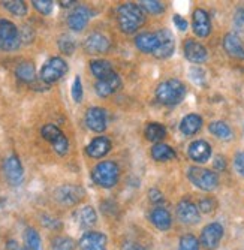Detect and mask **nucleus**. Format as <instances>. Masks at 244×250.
I'll use <instances>...</instances> for the list:
<instances>
[{"label": "nucleus", "instance_id": "nucleus-31", "mask_svg": "<svg viewBox=\"0 0 244 250\" xmlns=\"http://www.w3.org/2000/svg\"><path fill=\"white\" fill-rule=\"evenodd\" d=\"M208 129L213 135H216L220 140H231L232 138V130L225 122H213Z\"/></svg>", "mask_w": 244, "mask_h": 250}, {"label": "nucleus", "instance_id": "nucleus-9", "mask_svg": "<svg viewBox=\"0 0 244 250\" xmlns=\"http://www.w3.org/2000/svg\"><path fill=\"white\" fill-rule=\"evenodd\" d=\"M84 196V192L81 188L74 185H64L56 190V199L63 204V206H74V204L80 202Z\"/></svg>", "mask_w": 244, "mask_h": 250}, {"label": "nucleus", "instance_id": "nucleus-46", "mask_svg": "<svg viewBox=\"0 0 244 250\" xmlns=\"http://www.w3.org/2000/svg\"><path fill=\"white\" fill-rule=\"evenodd\" d=\"M122 250H145L141 244L135 243V241H126L122 246Z\"/></svg>", "mask_w": 244, "mask_h": 250}, {"label": "nucleus", "instance_id": "nucleus-15", "mask_svg": "<svg viewBox=\"0 0 244 250\" xmlns=\"http://www.w3.org/2000/svg\"><path fill=\"white\" fill-rule=\"evenodd\" d=\"M189 157L198 164H205L211 157V147L207 141L198 140L189 146Z\"/></svg>", "mask_w": 244, "mask_h": 250}, {"label": "nucleus", "instance_id": "nucleus-3", "mask_svg": "<svg viewBox=\"0 0 244 250\" xmlns=\"http://www.w3.org/2000/svg\"><path fill=\"white\" fill-rule=\"evenodd\" d=\"M92 178L101 188H113L119 181V167L114 162H101L93 168Z\"/></svg>", "mask_w": 244, "mask_h": 250}, {"label": "nucleus", "instance_id": "nucleus-7", "mask_svg": "<svg viewBox=\"0 0 244 250\" xmlns=\"http://www.w3.org/2000/svg\"><path fill=\"white\" fill-rule=\"evenodd\" d=\"M222 237H224V226L220 223H210L201 232V244L207 249V250H214Z\"/></svg>", "mask_w": 244, "mask_h": 250}, {"label": "nucleus", "instance_id": "nucleus-13", "mask_svg": "<svg viewBox=\"0 0 244 250\" xmlns=\"http://www.w3.org/2000/svg\"><path fill=\"white\" fill-rule=\"evenodd\" d=\"M192 26H193V32H195L196 36H199V38L208 36L210 32H211V21H210V17H208L207 11L196 9L193 12Z\"/></svg>", "mask_w": 244, "mask_h": 250}, {"label": "nucleus", "instance_id": "nucleus-49", "mask_svg": "<svg viewBox=\"0 0 244 250\" xmlns=\"http://www.w3.org/2000/svg\"><path fill=\"white\" fill-rule=\"evenodd\" d=\"M60 5H61L63 8H69V6L75 5V2H63V0H61V2H60Z\"/></svg>", "mask_w": 244, "mask_h": 250}, {"label": "nucleus", "instance_id": "nucleus-45", "mask_svg": "<svg viewBox=\"0 0 244 250\" xmlns=\"http://www.w3.org/2000/svg\"><path fill=\"white\" fill-rule=\"evenodd\" d=\"M148 195H150V201L156 202V204H159V202L163 201V195H162L158 189H151V190L148 192Z\"/></svg>", "mask_w": 244, "mask_h": 250}, {"label": "nucleus", "instance_id": "nucleus-11", "mask_svg": "<svg viewBox=\"0 0 244 250\" xmlns=\"http://www.w3.org/2000/svg\"><path fill=\"white\" fill-rule=\"evenodd\" d=\"M84 50L88 54H102L109 50V39L102 33H92L84 41Z\"/></svg>", "mask_w": 244, "mask_h": 250}, {"label": "nucleus", "instance_id": "nucleus-32", "mask_svg": "<svg viewBox=\"0 0 244 250\" xmlns=\"http://www.w3.org/2000/svg\"><path fill=\"white\" fill-rule=\"evenodd\" d=\"M2 5L5 9L17 17H24L27 14V5L23 0H6V2H2Z\"/></svg>", "mask_w": 244, "mask_h": 250}, {"label": "nucleus", "instance_id": "nucleus-17", "mask_svg": "<svg viewBox=\"0 0 244 250\" xmlns=\"http://www.w3.org/2000/svg\"><path fill=\"white\" fill-rule=\"evenodd\" d=\"M120 84H122L120 77L114 72V74H111L109 77H106L103 80H98L95 88H96V93L101 98H106L109 95L116 93L119 90V87H120Z\"/></svg>", "mask_w": 244, "mask_h": 250}, {"label": "nucleus", "instance_id": "nucleus-33", "mask_svg": "<svg viewBox=\"0 0 244 250\" xmlns=\"http://www.w3.org/2000/svg\"><path fill=\"white\" fill-rule=\"evenodd\" d=\"M24 250H41V237L33 228H29L24 234Z\"/></svg>", "mask_w": 244, "mask_h": 250}, {"label": "nucleus", "instance_id": "nucleus-18", "mask_svg": "<svg viewBox=\"0 0 244 250\" xmlns=\"http://www.w3.org/2000/svg\"><path fill=\"white\" fill-rule=\"evenodd\" d=\"M92 17V12L88 11L85 6H78L68 18V26L75 30V32H81L85 26H87V22L88 20H90Z\"/></svg>", "mask_w": 244, "mask_h": 250}, {"label": "nucleus", "instance_id": "nucleus-4", "mask_svg": "<svg viewBox=\"0 0 244 250\" xmlns=\"http://www.w3.org/2000/svg\"><path fill=\"white\" fill-rule=\"evenodd\" d=\"M187 177L196 188H199L201 190H205V192L214 190L219 185V178H217L216 172H213L210 169L192 167L187 171Z\"/></svg>", "mask_w": 244, "mask_h": 250}, {"label": "nucleus", "instance_id": "nucleus-37", "mask_svg": "<svg viewBox=\"0 0 244 250\" xmlns=\"http://www.w3.org/2000/svg\"><path fill=\"white\" fill-rule=\"evenodd\" d=\"M32 5L42 15H50L53 12V8H54V3L51 2V0H33Z\"/></svg>", "mask_w": 244, "mask_h": 250}, {"label": "nucleus", "instance_id": "nucleus-26", "mask_svg": "<svg viewBox=\"0 0 244 250\" xmlns=\"http://www.w3.org/2000/svg\"><path fill=\"white\" fill-rule=\"evenodd\" d=\"M77 220L81 226H84V228H90V226H93L98 220V214L95 211L93 207L90 206H85L82 208L78 210L77 213Z\"/></svg>", "mask_w": 244, "mask_h": 250}, {"label": "nucleus", "instance_id": "nucleus-38", "mask_svg": "<svg viewBox=\"0 0 244 250\" xmlns=\"http://www.w3.org/2000/svg\"><path fill=\"white\" fill-rule=\"evenodd\" d=\"M59 47H60V50H61L64 54H72L74 50H75V43H74V41H72L71 38L63 36V38L59 41Z\"/></svg>", "mask_w": 244, "mask_h": 250}, {"label": "nucleus", "instance_id": "nucleus-39", "mask_svg": "<svg viewBox=\"0 0 244 250\" xmlns=\"http://www.w3.org/2000/svg\"><path fill=\"white\" fill-rule=\"evenodd\" d=\"M72 98L75 102H81L82 101V84H81V78L75 77L74 84H72Z\"/></svg>", "mask_w": 244, "mask_h": 250}, {"label": "nucleus", "instance_id": "nucleus-28", "mask_svg": "<svg viewBox=\"0 0 244 250\" xmlns=\"http://www.w3.org/2000/svg\"><path fill=\"white\" fill-rule=\"evenodd\" d=\"M151 156L154 161H158V162H166L175 157V151L169 146L159 143L151 148Z\"/></svg>", "mask_w": 244, "mask_h": 250}, {"label": "nucleus", "instance_id": "nucleus-35", "mask_svg": "<svg viewBox=\"0 0 244 250\" xmlns=\"http://www.w3.org/2000/svg\"><path fill=\"white\" fill-rule=\"evenodd\" d=\"M179 250H199V241L196 237L187 234V235H183L182 240H180V247Z\"/></svg>", "mask_w": 244, "mask_h": 250}, {"label": "nucleus", "instance_id": "nucleus-16", "mask_svg": "<svg viewBox=\"0 0 244 250\" xmlns=\"http://www.w3.org/2000/svg\"><path fill=\"white\" fill-rule=\"evenodd\" d=\"M177 214H179V219L183 223H187V225H195V223L199 222V210H198V207L195 206L193 202L186 201V199L179 202V206H177Z\"/></svg>", "mask_w": 244, "mask_h": 250}, {"label": "nucleus", "instance_id": "nucleus-41", "mask_svg": "<svg viewBox=\"0 0 244 250\" xmlns=\"http://www.w3.org/2000/svg\"><path fill=\"white\" fill-rule=\"evenodd\" d=\"M190 80L196 84H204L205 81V72L201 67H192L190 69Z\"/></svg>", "mask_w": 244, "mask_h": 250}, {"label": "nucleus", "instance_id": "nucleus-50", "mask_svg": "<svg viewBox=\"0 0 244 250\" xmlns=\"http://www.w3.org/2000/svg\"><path fill=\"white\" fill-rule=\"evenodd\" d=\"M85 250H105V247H98V249H85Z\"/></svg>", "mask_w": 244, "mask_h": 250}, {"label": "nucleus", "instance_id": "nucleus-10", "mask_svg": "<svg viewBox=\"0 0 244 250\" xmlns=\"http://www.w3.org/2000/svg\"><path fill=\"white\" fill-rule=\"evenodd\" d=\"M85 125L93 132H103L106 129V112L99 106H93L85 112Z\"/></svg>", "mask_w": 244, "mask_h": 250}, {"label": "nucleus", "instance_id": "nucleus-27", "mask_svg": "<svg viewBox=\"0 0 244 250\" xmlns=\"http://www.w3.org/2000/svg\"><path fill=\"white\" fill-rule=\"evenodd\" d=\"M15 75L20 81L23 83H33L36 78V71H35V66L29 62H23L17 66L15 69Z\"/></svg>", "mask_w": 244, "mask_h": 250}, {"label": "nucleus", "instance_id": "nucleus-22", "mask_svg": "<svg viewBox=\"0 0 244 250\" xmlns=\"http://www.w3.org/2000/svg\"><path fill=\"white\" fill-rule=\"evenodd\" d=\"M150 220L151 223L156 226L158 229L161 231H166L169 229V226L172 223V219H171V214L168 210L162 208V207H158V208H154L150 214Z\"/></svg>", "mask_w": 244, "mask_h": 250}, {"label": "nucleus", "instance_id": "nucleus-5", "mask_svg": "<svg viewBox=\"0 0 244 250\" xmlns=\"http://www.w3.org/2000/svg\"><path fill=\"white\" fill-rule=\"evenodd\" d=\"M68 72V64L61 57H53L50 59L41 69V80L47 84H53L59 81L64 74Z\"/></svg>", "mask_w": 244, "mask_h": 250}, {"label": "nucleus", "instance_id": "nucleus-48", "mask_svg": "<svg viewBox=\"0 0 244 250\" xmlns=\"http://www.w3.org/2000/svg\"><path fill=\"white\" fill-rule=\"evenodd\" d=\"M214 165H216V168H219V169H224L225 168V161L222 159L220 156L216 159V162H214Z\"/></svg>", "mask_w": 244, "mask_h": 250}, {"label": "nucleus", "instance_id": "nucleus-30", "mask_svg": "<svg viewBox=\"0 0 244 250\" xmlns=\"http://www.w3.org/2000/svg\"><path fill=\"white\" fill-rule=\"evenodd\" d=\"M165 135H166V129L159 123H150L145 127V136H147L148 141L158 143V141L165 138Z\"/></svg>", "mask_w": 244, "mask_h": 250}, {"label": "nucleus", "instance_id": "nucleus-6", "mask_svg": "<svg viewBox=\"0 0 244 250\" xmlns=\"http://www.w3.org/2000/svg\"><path fill=\"white\" fill-rule=\"evenodd\" d=\"M42 136L43 140H47L48 143L53 144L54 151L59 153L60 156L66 154L69 150V141L68 138L64 136V133L56 126V125H45L42 127Z\"/></svg>", "mask_w": 244, "mask_h": 250}, {"label": "nucleus", "instance_id": "nucleus-1", "mask_svg": "<svg viewBox=\"0 0 244 250\" xmlns=\"http://www.w3.org/2000/svg\"><path fill=\"white\" fill-rule=\"evenodd\" d=\"M145 21L142 8L137 3H124L119 8V24L124 33H135Z\"/></svg>", "mask_w": 244, "mask_h": 250}, {"label": "nucleus", "instance_id": "nucleus-24", "mask_svg": "<svg viewBox=\"0 0 244 250\" xmlns=\"http://www.w3.org/2000/svg\"><path fill=\"white\" fill-rule=\"evenodd\" d=\"M203 126V119L199 117L198 114H189L186 116L182 123H180V130L184 133V135H195L199 129Z\"/></svg>", "mask_w": 244, "mask_h": 250}, {"label": "nucleus", "instance_id": "nucleus-12", "mask_svg": "<svg viewBox=\"0 0 244 250\" xmlns=\"http://www.w3.org/2000/svg\"><path fill=\"white\" fill-rule=\"evenodd\" d=\"M156 35L159 38V45H158V50L154 51V56L158 59H166V57L172 56V53L175 50V41H174L172 33L169 30L163 29V30H159Z\"/></svg>", "mask_w": 244, "mask_h": 250}, {"label": "nucleus", "instance_id": "nucleus-40", "mask_svg": "<svg viewBox=\"0 0 244 250\" xmlns=\"http://www.w3.org/2000/svg\"><path fill=\"white\" fill-rule=\"evenodd\" d=\"M21 45V38L11 39V41H0V50L3 51H14Z\"/></svg>", "mask_w": 244, "mask_h": 250}, {"label": "nucleus", "instance_id": "nucleus-2", "mask_svg": "<svg viewBox=\"0 0 244 250\" xmlns=\"http://www.w3.org/2000/svg\"><path fill=\"white\" fill-rule=\"evenodd\" d=\"M186 96V85L180 80H168L156 88V98L163 105H177Z\"/></svg>", "mask_w": 244, "mask_h": 250}, {"label": "nucleus", "instance_id": "nucleus-20", "mask_svg": "<svg viewBox=\"0 0 244 250\" xmlns=\"http://www.w3.org/2000/svg\"><path fill=\"white\" fill-rule=\"evenodd\" d=\"M135 43L140 51L154 54V51L158 50V45H159V38L156 33H141L140 36H137Z\"/></svg>", "mask_w": 244, "mask_h": 250}, {"label": "nucleus", "instance_id": "nucleus-29", "mask_svg": "<svg viewBox=\"0 0 244 250\" xmlns=\"http://www.w3.org/2000/svg\"><path fill=\"white\" fill-rule=\"evenodd\" d=\"M17 38H20V35L14 22L8 20H0V41H11Z\"/></svg>", "mask_w": 244, "mask_h": 250}, {"label": "nucleus", "instance_id": "nucleus-25", "mask_svg": "<svg viewBox=\"0 0 244 250\" xmlns=\"http://www.w3.org/2000/svg\"><path fill=\"white\" fill-rule=\"evenodd\" d=\"M90 71L98 80H103L109 77L111 74H114L113 71V64L108 60H95L90 63Z\"/></svg>", "mask_w": 244, "mask_h": 250}, {"label": "nucleus", "instance_id": "nucleus-34", "mask_svg": "<svg viewBox=\"0 0 244 250\" xmlns=\"http://www.w3.org/2000/svg\"><path fill=\"white\" fill-rule=\"evenodd\" d=\"M77 243L71 237H56L51 241V250H74Z\"/></svg>", "mask_w": 244, "mask_h": 250}, {"label": "nucleus", "instance_id": "nucleus-43", "mask_svg": "<svg viewBox=\"0 0 244 250\" xmlns=\"http://www.w3.org/2000/svg\"><path fill=\"white\" fill-rule=\"evenodd\" d=\"M214 208V201L211 199H203L199 201V210L204 211V213H211Z\"/></svg>", "mask_w": 244, "mask_h": 250}, {"label": "nucleus", "instance_id": "nucleus-8", "mask_svg": "<svg viewBox=\"0 0 244 250\" xmlns=\"http://www.w3.org/2000/svg\"><path fill=\"white\" fill-rule=\"evenodd\" d=\"M3 172L8 181L14 186H18L24 177V169L17 156H9L3 164Z\"/></svg>", "mask_w": 244, "mask_h": 250}, {"label": "nucleus", "instance_id": "nucleus-21", "mask_svg": "<svg viewBox=\"0 0 244 250\" xmlns=\"http://www.w3.org/2000/svg\"><path fill=\"white\" fill-rule=\"evenodd\" d=\"M224 47L226 53L235 59H244V47L240 41V38L235 33H229L224 39Z\"/></svg>", "mask_w": 244, "mask_h": 250}, {"label": "nucleus", "instance_id": "nucleus-36", "mask_svg": "<svg viewBox=\"0 0 244 250\" xmlns=\"http://www.w3.org/2000/svg\"><path fill=\"white\" fill-rule=\"evenodd\" d=\"M141 8L150 14H161L165 11L163 3L158 2V0H144V2H141Z\"/></svg>", "mask_w": 244, "mask_h": 250}, {"label": "nucleus", "instance_id": "nucleus-42", "mask_svg": "<svg viewBox=\"0 0 244 250\" xmlns=\"http://www.w3.org/2000/svg\"><path fill=\"white\" fill-rule=\"evenodd\" d=\"M234 165H235V169L240 175H244V151L243 153H238L235 156V161H234Z\"/></svg>", "mask_w": 244, "mask_h": 250}, {"label": "nucleus", "instance_id": "nucleus-23", "mask_svg": "<svg viewBox=\"0 0 244 250\" xmlns=\"http://www.w3.org/2000/svg\"><path fill=\"white\" fill-rule=\"evenodd\" d=\"M106 237L101 232H87L81 237L80 240V247L82 250L85 249H98V247H105Z\"/></svg>", "mask_w": 244, "mask_h": 250}, {"label": "nucleus", "instance_id": "nucleus-47", "mask_svg": "<svg viewBox=\"0 0 244 250\" xmlns=\"http://www.w3.org/2000/svg\"><path fill=\"white\" fill-rule=\"evenodd\" d=\"M235 21H237V24H244V9H238L237 11Z\"/></svg>", "mask_w": 244, "mask_h": 250}, {"label": "nucleus", "instance_id": "nucleus-44", "mask_svg": "<svg viewBox=\"0 0 244 250\" xmlns=\"http://www.w3.org/2000/svg\"><path fill=\"white\" fill-rule=\"evenodd\" d=\"M172 21H174L175 27L179 29V30H182V32L187 30V26H189V24H187V21H186L183 17H180V15H174Z\"/></svg>", "mask_w": 244, "mask_h": 250}, {"label": "nucleus", "instance_id": "nucleus-19", "mask_svg": "<svg viewBox=\"0 0 244 250\" xmlns=\"http://www.w3.org/2000/svg\"><path fill=\"white\" fill-rule=\"evenodd\" d=\"M111 150V141L106 136H98L90 144L87 146V154L93 159H101L108 154Z\"/></svg>", "mask_w": 244, "mask_h": 250}, {"label": "nucleus", "instance_id": "nucleus-14", "mask_svg": "<svg viewBox=\"0 0 244 250\" xmlns=\"http://www.w3.org/2000/svg\"><path fill=\"white\" fill-rule=\"evenodd\" d=\"M184 56L192 63H204L207 60V50L203 43L187 39L184 42Z\"/></svg>", "mask_w": 244, "mask_h": 250}]
</instances>
